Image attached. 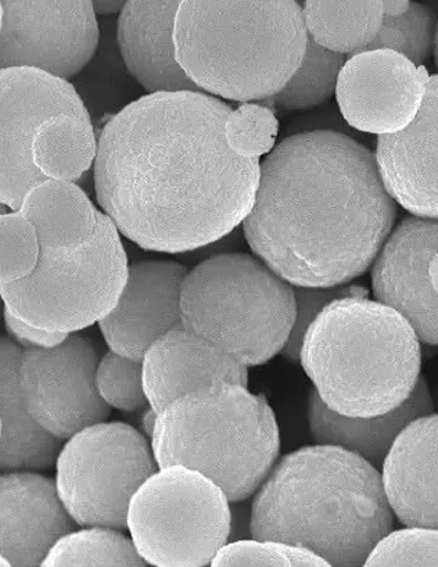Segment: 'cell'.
Here are the masks:
<instances>
[{
  "mask_svg": "<svg viewBox=\"0 0 438 567\" xmlns=\"http://www.w3.org/2000/svg\"><path fill=\"white\" fill-rule=\"evenodd\" d=\"M231 112L201 91L156 92L104 124L93 187L119 234L142 249L179 255L243 224L254 206L260 159L229 147Z\"/></svg>",
  "mask_w": 438,
  "mask_h": 567,
  "instance_id": "6da1fadb",
  "label": "cell"
},
{
  "mask_svg": "<svg viewBox=\"0 0 438 567\" xmlns=\"http://www.w3.org/2000/svg\"><path fill=\"white\" fill-rule=\"evenodd\" d=\"M396 218L375 153L338 132L311 131L260 164L242 225L251 251L286 282L335 288L368 271Z\"/></svg>",
  "mask_w": 438,
  "mask_h": 567,
  "instance_id": "7a4b0ae2",
  "label": "cell"
},
{
  "mask_svg": "<svg viewBox=\"0 0 438 567\" xmlns=\"http://www.w3.org/2000/svg\"><path fill=\"white\" fill-rule=\"evenodd\" d=\"M393 528L379 470L336 445L284 455L251 501V536L309 548L328 566H365Z\"/></svg>",
  "mask_w": 438,
  "mask_h": 567,
  "instance_id": "3957f363",
  "label": "cell"
},
{
  "mask_svg": "<svg viewBox=\"0 0 438 567\" xmlns=\"http://www.w3.org/2000/svg\"><path fill=\"white\" fill-rule=\"evenodd\" d=\"M298 0H182L174 45L197 90L260 102L282 90L309 43Z\"/></svg>",
  "mask_w": 438,
  "mask_h": 567,
  "instance_id": "277c9868",
  "label": "cell"
},
{
  "mask_svg": "<svg viewBox=\"0 0 438 567\" xmlns=\"http://www.w3.org/2000/svg\"><path fill=\"white\" fill-rule=\"evenodd\" d=\"M299 361L328 409L377 416L413 394L420 379V340L392 307L366 296L341 297L306 329Z\"/></svg>",
  "mask_w": 438,
  "mask_h": 567,
  "instance_id": "5b68a950",
  "label": "cell"
},
{
  "mask_svg": "<svg viewBox=\"0 0 438 567\" xmlns=\"http://www.w3.org/2000/svg\"><path fill=\"white\" fill-rule=\"evenodd\" d=\"M150 440L158 466L201 472L223 489L229 503L253 497L281 450L267 400L229 382H213L171 401L158 414Z\"/></svg>",
  "mask_w": 438,
  "mask_h": 567,
  "instance_id": "8992f818",
  "label": "cell"
},
{
  "mask_svg": "<svg viewBox=\"0 0 438 567\" xmlns=\"http://www.w3.org/2000/svg\"><path fill=\"white\" fill-rule=\"evenodd\" d=\"M182 324L246 367L281 354L295 316L293 285L259 257L221 252L189 269Z\"/></svg>",
  "mask_w": 438,
  "mask_h": 567,
  "instance_id": "52a82bcc",
  "label": "cell"
},
{
  "mask_svg": "<svg viewBox=\"0 0 438 567\" xmlns=\"http://www.w3.org/2000/svg\"><path fill=\"white\" fill-rule=\"evenodd\" d=\"M116 225L98 212L95 236L75 249L41 246L34 272L0 285L13 316L51 332L75 333L116 307L128 278V257Z\"/></svg>",
  "mask_w": 438,
  "mask_h": 567,
  "instance_id": "ba28073f",
  "label": "cell"
},
{
  "mask_svg": "<svg viewBox=\"0 0 438 567\" xmlns=\"http://www.w3.org/2000/svg\"><path fill=\"white\" fill-rule=\"evenodd\" d=\"M127 528L147 565L208 566L229 542L231 503L201 472L158 466L131 499Z\"/></svg>",
  "mask_w": 438,
  "mask_h": 567,
  "instance_id": "9c48e42d",
  "label": "cell"
},
{
  "mask_svg": "<svg viewBox=\"0 0 438 567\" xmlns=\"http://www.w3.org/2000/svg\"><path fill=\"white\" fill-rule=\"evenodd\" d=\"M157 470L144 433L125 423L101 422L63 445L54 483L76 525L125 530L131 499Z\"/></svg>",
  "mask_w": 438,
  "mask_h": 567,
  "instance_id": "30bf717a",
  "label": "cell"
},
{
  "mask_svg": "<svg viewBox=\"0 0 438 567\" xmlns=\"http://www.w3.org/2000/svg\"><path fill=\"white\" fill-rule=\"evenodd\" d=\"M0 70L30 68L74 79L97 51L92 0H0Z\"/></svg>",
  "mask_w": 438,
  "mask_h": 567,
  "instance_id": "8fae6325",
  "label": "cell"
},
{
  "mask_svg": "<svg viewBox=\"0 0 438 567\" xmlns=\"http://www.w3.org/2000/svg\"><path fill=\"white\" fill-rule=\"evenodd\" d=\"M101 357L96 341L79 333L52 349L23 351L21 393L38 426L69 440L82 429L106 422L112 409L96 389Z\"/></svg>",
  "mask_w": 438,
  "mask_h": 567,
  "instance_id": "7c38bea8",
  "label": "cell"
},
{
  "mask_svg": "<svg viewBox=\"0 0 438 567\" xmlns=\"http://www.w3.org/2000/svg\"><path fill=\"white\" fill-rule=\"evenodd\" d=\"M62 113L91 120L70 81L38 69L0 70V203L9 210L46 179L32 162V141L43 121Z\"/></svg>",
  "mask_w": 438,
  "mask_h": 567,
  "instance_id": "4fadbf2b",
  "label": "cell"
},
{
  "mask_svg": "<svg viewBox=\"0 0 438 567\" xmlns=\"http://www.w3.org/2000/svg\"><path fill=\"white\" fill-rule=\"evenodd\" d=\"M429 73L390 49L352 54L338 75L336 99L348 125L366 134L407 128L425 101Z\"/></svg>",
  "mask_w": 438,
  "mask_h": 567,
  "instance_id": "5bb4252c",
  "label": "cell"
},
{
  "mask_svg": "<svg viewBox=\"0 0 438 567\" xmlns=\"http://www.w3.org/2000/svg\"><path fill=\"white\" fill-rule=\"evenodd\" d=\"M438 219L409 216L393 228L372 264V290L407 319L419 340L438 346V295L429 277Z\"/></svg>",
  "mask_w": 438,
  "mask_h": 567,
  "instance_id": "9a60e30c",
  "label": "cell"
},
{
  "mask_svg": "<svg viewBox=\"0 0 438 567\" xmlns=\"http://www.w3.org/2000/svg\"><path fill=\"white\" fill-rule=\"evenodd\" d=\"M189 268L169 260L131 264L116 307L98 321L109 350L142 361L158 338L182 327L180 296Z\"/></svg>",
  "mask_w": 438,
  "mask_h": 567,
  "instance_id": "2e32d148",
  "label": "cell"
},
{
  "mask_svg": "<svg viewBox=\"0 0 438 567\" xmlns=\"http://www.w3.org/2000/svg\"><path fill=\"white\" fill-rule=\"evenodd\" d=\"M375 157L397 205L413 216L438 219V74L429 76L413 123L397 134L377 137Z\"/></svg>",
  "mask_w": 438,
  "mask_h": 567,
  "instance_id": "e0dca14e",
  "label": "cell"
},
{
  "mask_svg": "<svg viewBox=\"0 0 438 567\" xmlns=\"http://www.w3.org/2000/svg\"><path fill=\"white\" fill-rule=\"evenodd\" d=\"M76 523L56 483L34 471L0 472V554L12 566H42L59 538Z\"/></svg>",
  "mask_w": 438,
  "mask_h": 567,
  "instance_id": "ac0fdd59",
  "label": "cell"
},
{
  "mask_svg": "<svg viewBox=\"0 0 438 567\" xmlns=\"http://www.w3.org/2000/svg\"><path fill=\"white\" fill-rule=\"evenodd\" d=\"M147 400L160 412L175 399L213 382L248 386V367L182 327L158 338L142 358Z\"/></svg>",
  "mask_w": 438,
  "mask_h": 567,
  "instance_id": "d6986e66",
  "label": "cell"
},
{
  "mask_svg": "<svg viewBox=\"0 0 438 567\" xmlns=\"http://www.w3.org/2000/svg\"><path fill=\"white\" fill-rule=\"evenodd\" d=\"M182 0H128L117 20V43L128 74L149 93L199 91L180 68L174 27Z\"/></svg>",
  "mask_w": 438,
  "mask_h": 567,
  "instance_id": "ffe728a7",
  "label": "cell"
},
{
  "mask_svg": "<svg viewBox=\"0 0 438 567\" xmlns=\"http://www.w3.org/2000/svg\"><path fill=\"white\" fill-rule=\"evenodd\" d=\"M382 481L404 526L438 528V414L403 429L382 466Z\"/></svg>",
  "mask_w": 438,
  "mask_h": 567,
  "instance_id": "44dd1931",
  "label": "cell"
},
{
  "mask_svg": "<svg viewBox=\"0 0 438 567\" xmlns=\"http://www.w3.org/2000/svg\"><path fill=\"white\" fill-rule=\"evenodd\" d=\"M432 412V400L424 377L398 409L377 416H347L337 414L323 404L312 390L309 404V425L316 444L336 445L368 461L382 470L388 451L403 429L416 417Z\"/></svg>",
  "mask_w": 438,
  "mask_h": 567,
  "instance_id": "7402d4cb",
  "label": "cell"
},
{
  "mask_svg": "<svg viewBox=\"0 0 438 567\" xmlns=\"http://www.w3.org/2000/svg\"><path fill=\"white\" fill-rule=\"evenodd\" d=\"M23 350L0 338V472L48 471L56 465L63 440L36 425L27 410L20 386Z\"/></svg>",
  "mask_w": 438,
  "mask_h": 567,
  "instance_id": "603a6c76",
  "label": "cell"
},
{
  "mask_svg": "<svg viewBox=\"0 0 438 567\" xmlns=\"http://www.w3.org/2000/svg\"><path fill=\"white\" fill-rule=\"evenodd\" d=\"M19 210L34 225L43 247L75 249L96 234L98 212L73 181L40 182L27 192Z\"/></svg>",
  "mask_w": 438,
  "mask_h": 567,
  "instance_id": "cb8c5ba5",
  "label": "cell"
},
{
  "mask_svg": "<svg viewBox=\"0 0 438 567\" xmlns=\"http://www.w3.org/2000/svg\"><path fill=\"white\" fill-rule=\"evenodd\" d=\"M303 14L311 40L344 56L366 51L385 19L382 0H305Z\"/></svg>",
  "mask_w": 438,
  "mask_h": 567,
  "instance_id": "d4e9b609",
  "label": "cell"
},
{
  "mask_svg": "<svg viewBox=\"0 0 438 567\" xmlns=\"http://www.w3.org/2000/svg\"><path fill=\"white\" fill-rule=\"evenodd\" d=\"M97 143L92 120L62 113L38 126L32 141V162L49 179L76 182L95 165Z\"/></svg>",
  "mask_w": 438,
  "mask_h": 567,
  "instance_id": "484cf974",
  "label": "cell"
},
{
  "mask_svg": "<svg viewBox=\"0 0 438 567\" xmlns=\"http://www.w3.org/2000/svg\"><path fill=\"white\" fill-rule=\"evenodd\" d=\"M123 530L85 526L59 538L42 566H146L133 539Z\"/></svg>",
  "mask_w": 438,
  "mask_h": 567,
  "instance_id": "4316f807",
  "label": "cell"
},
{
  "mask_svg": "<svg viewBox=\"0 0 438 567\" xmlns=\"http://www.w3.org/2000/svg\"><path fill=\"white\" fill-rule=\"evenodd\" d=\"M346 56L317 45L309 38L303 60L281 91L268 101L286 110H306L336 95L338 75Z\"/></svg>",
  "mask_w": 438,
  "mask_h": 567,
  "instance_id": "83f0119b",
  "label": "cell"
},
{
  "mask_svg": "<svg viewBox=\"0 0 438 567\" xmlns=\"http://www.w3.org/2000/svg\"><path fill=\"white\" fill-rule=\"evenodd\" d=\"M435 29L436 19L431 10L414 2L407 13L383 19L380 30L368 49H390L416 65H426L432 56Z\"/></svg>",
  "mask_w": 438,
  "mask_h": 567,
  "instance_id": "f1b7e54d",
  "label": "cell"
},
{
  "mask_svg": "<svg viewBox=\"0 0 438 567\" xmlns=\"http://www.w3.org/2000/svg\"><path fill=\"white\" fill-rule=\"evenodd\" d=\"M41 241L20 210L0 213V285L30 277L40 261Z\"/></svg>",
  "mask_w": 438,
  "mask_h": 567,
  "instance_id": "f546056e",
  "label": "cell"
},
{
  "mask_svg": "<svg viewBox=\"0 0 438 567\" xmlns=\"http://www.w3.org/2000/svg\"><path fill=\"white\" fill-rule=\"evenodd\" d=\"M96 389L109 409L133 412L149 405L142 361L112 350L102 355L97 363Z\"/></svg>",
  "mask_w": 438,
  "mask_h": 567,
  "instance_id": "4dcf8cb0",
  "label": "cell"
},
{
  "mask_svg": "<svg viewBox=\"0 0 438 567\" xmlns=\"http://www.w3.org/2000/svg\"><path fill=\"white\" fill-rule=\"evenodd\" d=\"M211 566H328L311 549L271 538L229 542L218 550Z\"/></svg>",
  "mask_w": 438,
  "mask_h": 567,
  "instance_id": "1f68e13d",
  "label": "cell"
},
{
  "mask_svg": "<svg viewBox=\"0 0 438 567\" xmlns=\"http://www.w3.org/2000/svg\"><path fill=\"white\" fill-rule=\"evenodd\" d=\"M279 134L275 113L264 104L244 102L228 114L226 121V140L238 156L260 159L268 156Z\"/></svg>",
  "mask_w": 438,
  "mask_h": 567,
  "instance_id": "d6a6232c",
  "label": "cell"
},
{
  "mask_svg": "<svg viewBox=\"0 0 438 567\" xmlns=\"http://www.w3.org/2000/svg\"><path fill=\"white\" fill-rule=\"evenodd\" d=\"M365 566H438V528L405 526L388 533Z\"/></svg>",
  "mask_w": 438,
  "mask_h": 567,
  "instance_id": "836d02e7",
  "label": "cell"
},
{
  "mask_svg": "<svg viewBox=\"0 0 438 567\" xmlns=\"http://www.w3.org/2000/svg\"><path fill=\"white\" fill-rule=\"evenodd\" d=\"M295 297V316L292 332L281 352L289 361H299L301 343L310 324L320 316L323 308L333 300L347 296H366L368 291L358 286H335V288H304L293 286Z\"/></svg>",
  "mask_w": 438,
  "mask_h": 567,
  "instance_id": "e575fe53",
  "label": "cell"
},
{
  "mask_svg": "<svg viewBox=\"0 0 438 567\" xmlns=\"http://www.w3.org/2000/svg\"><path fill=\"white\" fill-rule=\"evenodd\" d=\"M3 323L9 339L23 351L52 349V347L62 344L69 336V333L51 332V330L34 327V324L13 316L8 308L4 311Z\"/></svg>",
  "mask_w": 438,
  "mask_h": 567,
  "instance_id": "d590c367",
  "label": "cell"
},
{
  "mask_svg": "<svg viewBox=\"0 0 438 567\" xmlns=\"http://www.w3.org/2000/svg\"><path fill=\"white\" fill-rule=\"evenodd\" d=\"M250 537H253L251 536V499L234 501L231 503L229 542Z\"/></svg>",
  "mask_w": 438,
  "mask_h": 567,
  "instance_id": "8d00e7d4",
  "label": "cell"
},
{
  "mask_svg": "<svg viewBox=\"0 0 438 567\" xmlns=\"http://www.w3.org/2000/svg\"><path fill=\"white\" fill-rule=\"evenodd\" d=\"M128 0H92L97 16H113L122 12Z\"/></svg>",
  "mask_w": 438,
  "mask_h": 567,
  "instance_id": "74e56055",
  "label": "cell"
},
{
  "mask_svg": "<svg viewBox=\"0 0 438 567\" xmlns=\"http://www.w3.org/2000/svg\"><path fill=\"white\" fill-rule=\"evenodd\" d=\"M410 0H382V9L385 18H398L408 12Z\"/></svg>",
  "mask_w": 438,
  "mask_h": 567,
  "instance_id": "f35d334b",
  "label": "cell"
},
{
  "mask_svg": "<svg viewBox=\"0 0 438 567\" xmlns=\"http://www.w3.org/2000/svg\"><path fill=\"white\" fill-rule=\"evenodd\" d=\"M157 417L158 412L153 410L150 405H147L145 414L142 416V431H144L146 437H153V433H155L156 429Z\"/></svg>",
  "mask_w": 438,
  "mask_h": 567,
  "instance_id": "ab89813d",
  "label": "cell"
},
{
  "mask_svg": "<svg viewBox=\"0 0 438 567\" xmlns=\"http://www.w3.org/2000/svg\"><path fill=\"white\" fill-rule=\"evenodd\" d=\"M429 277L431 280L432 288H435L436 293L438 295V251L435 256L431 257L429 264Z\"/></svg>",
  "mask_w": 438,
  "mask_h": 567,
  "instance_id": "60d3db41",
  "label": "cell"
},
{
  "mask_svg": "<svg viewBox=\"0 0 438 567\" xmlns=\"http://www.w3.org/2000/svg\"><path fill=\"white\" fill-rule=\"evenodd\" d=\"M432 58H435V64L438 70V19L436 21L435 40H432Z\"/></svg>",
  "mask_w": 438,
  "mask_h": 567,
  "instance_id": "b9f144b4",
  "label": "cell"
},
{
  "mask_svg": "<svg viewBox=\"0 0 438 567\" xmlns=\"http://www.w3.org/2000/svg\"><path fill=\"white\" fill-rule=\"evenodd\" d=\"M4 311H7V305H4L2 293H0V322H2Z\"/></svg>",
  "mask_w": 438,
  "mask_h": 567,
  "instance_id": "7bdbcfd3",
  "label": "cell"
},
{
  "mask_svg": "<svg viewBox=\"0 0 438 567\" xmlns=\"http://www.w3.org/2000/svg\"><path fill=\"white\" fill-rule=\"evenodd\" d=\"M0 566H12L10 565V561L4 558V556L2 554H0Z\"/></svg>",
  "mask_w": 438,
  "mask_h": 567,
  "instance_id": "ee69618b",
  "label": "cell"
},
{
  "mask_svg": "<svg viewBox=\"0 0 438 567\" xmlns=\"http://www.w3.org/2000/svg\"><path fill=\"white\" fill-rule=\"evenodd\" d=\"M2 19H3V9H2V3H0V29H2Z\"/></svg>",
  "mask_w": 438,
  "mask_h": 567,
  "instance_id": "f6af8a7d",
  "label": "cell"
},
{
  "mask_svg": "<svg viewBox=\"0 0 438 567\" xmlns=\"http://www.w3.org/2000/svg\"><path fill=\"white\" fill-rule=\"evenodd\" d=\"M9 212V208L4 205H2V203H0V213H7Z\"/></svg>",
  "mask_w": 438,
  "mask_h": 567,
  "instance_id": "bcb514c9",
  "label": "cell"
},
{
  "mask_svg": "<svg viewBox=\"0 0 438 567\" xmlns=\"http://www.w3.org/2000/svg\"><path fill=\"white\" fill-rule=\"evenodd\" d=\"M2 432H3V426H2V421H0V440H2Z\"/></svg>",
  "mask_w": 438,
  "mask_h": 567,
  "instance_id": "7dc6e473",
  "label": "cell"
}]
</instances>
